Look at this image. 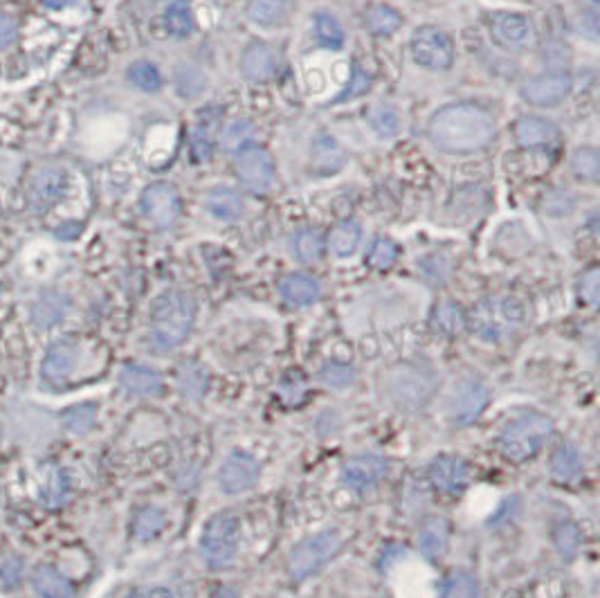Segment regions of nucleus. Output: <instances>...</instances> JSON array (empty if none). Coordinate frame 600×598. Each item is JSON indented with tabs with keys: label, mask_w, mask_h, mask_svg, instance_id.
Segmentation results:
<instances>
[{
	"label": "nucleus",
	"mask_w": 600,
	"mask_h": 598,
	"mask_svg": "<svg viewBox=\"0 0 600 598\" xmlns=\"http://www.w3.org/2000/svg\"><path fill=\"white\" fill-rule=\"evenodd\" d=\"M344 540L338 529H326L306 538L290 551L288 556V574L295 583L306 581L308 576L320 572V569L331 563V560L342 551Z\"/></svg>",
	"instance_id": "nucleus-6"
},
{
	"label": "nucleus",
	"mask_w": 600,
	"mask_h": 598,
	"mask_svg": "<svg viewBox=\"0 0 600 598\" xmlns=\"http://www.w3.org/2000/svg\"><path fill=\"white\" fill-rule=\"evenodd\" d=\"M241 540V520L234 513H218L205 524L200 551L212 569H225L234 563Z\"/></svg>",
	"instance_id": "nucleus-7"
},
{
	"label": "nucleus",
	"mask_w": 600,
	"mask_h": 598,
	"mask_svg": "<svg viewBox=\"0 0 600 598\" xmlns=\"http://www.w3.org/2000/svg\"><path fill=\"white\" fill-rule=\"evenodd\" d=\"M556 545L560 549L562 558H574L578 554L580 547V531L576 529V524H560L556 529Z\"/></svg>",
	"instance_id": "nucleus-48"
},
{
	"label": "nucleus",
	"mask_w": 600,
	"mask_h": 598,
	"mask_svg": "<svg viewBox=\"0 0 600 598\" xmlns=\"http://www.w3.org/2000/svg\"><path fill=\"white\" fill-rule=\"evenodd\" d=\"M531 3H549V0H531Z\"/></svg>",
	"instance_id": "nucleus-57"
},
{
	"label": "nucleus",
	"mask_w": 600,
	"mask_h": 598,
	"mask_svg": "<svg viewBox=\"0 0 600 598\" xmlns=\"http://www.w3.org/2000/svg\"><path fill=\"white\" fill-rule=\"evenodd\" d=\"M293 9V0H252L248 5V16L252 23L263 27L281 25Z\"/></svg>",
	"instance_id": "nucleus-29"
},
{
	"label": "nucleus",
	"mask_w": 600,
	"mask_h": 598,
	"mask_svg": "<svg viewBox=\"0 0 600 598\" xmlns=\"http://www.w3.org/2000/svg\"><path fill=\"white\" fill-rule=\"evenodd\" d=\"M196 322L194 299L183 291L160 295L151 311V340L158 349H176L183 344Z\"/></svg>",
	"instance_id": "nucleus-2"
},
{
	"label": "nucleus",
	"mask_w": 600,
	"mask_h": 598,
	"mask_svg": "<svg viewBox=\"0 0 600 598\" xmlns=\"http://www.w3.org/2000/svg\"><path fill=\"white\" fill-rule=\"evenodd\" d=\"M167 527V515L158 506H147L138 513V518L133 522V533L140 542H149L158 538Z\"/></svg>",
	"instance_id": "nucleus-37"
},
{
	"label": "nucleus",
	"mask_w": 600,
	"mask_h": 598,
	"mask_svg": "<svg viewBox=\"0 0 600 598\" xmlns=\"http://www.w3.org/2000/svg\"><path fill=\"white\" fill-rule=\"evenodd\" d=\"M436 392H439V376L425 362H403L387 376V394L405 412L423 410Z\"/></svg>",
	"instance_id": "nucleus-3"
},
{
	"label": "nucleus",
	"mask_w": 600,
	"mask_h": 598,
	"mask_svg": "<svg viewBox=\"0 0 600 598\" xmlns=\"http://www.w3.org/2000/svg\"><path fill=\"white\" fill-rule=\"evenodd\" d=\"M353 77H356V81H353V84H351L349 93H344V95H342V99H347V97H358V95L367 93V90H369V79H367L365 75H362V70H360V68H356V72H353Z\"/></svg>",
	"instance_id": "nucleus-54"
},
{
	"label": "nucleus",
	"mask_w": 600,
	"mask_h": 598,
	"mask_svg": "<svg viewBox=\"0 0 600 598\" xmlns=\"http://www.w3.org/2000/svg\"><path fill=\"white\" fill-rule=\"evenodd\" d=\"M315 34L320 39L322 45L326 48H340L344 43V30L338 23V18H333L331 14H317L315 16Z\"/></svg>",
	"instance_id": "nucleus-45"
},
{
	"label": "nucleus",
	"mask_w": 600,
	"mask_h": 598,
	"mask_svg": "<svg viewBox=\"0 0 600 598\" xmlns=\"http://www.w3.org/2000/svg\"><path fill=\"white\" fill-rule=\"evenodd\" d=\"M281 66V54L275 45L257 41L245 48L241 57V72L250 81H268L279 72Z\"/></svg>",
	"instance_id": "nucleus-19"
},
{
	"label": "nucleus",
	"mask_w": 600,
	"mask_h": 598,
	"mask_svg": "<svg viewBox=\"0 0 600 598\" xmlns=\"http://www.w3.org/2000/svg\"><path fill=\"white\" fill-rule=\"evenodd\" d=\"M412 57L427 70H448L454 63L452 41L439 27H418L412 36Z\"/></svg>",
	"instance_id": "nucleus-9"
},
{
	"label": "nucleus",
	"mask_w": 600,
	"mask_h": 598,
	"mask_svg": "<svg viewBox=\"0 0 600 598\" xmlns=\"http://www.w3.org/2000/svg\"><path fill=\"white\" fill-rule=\"evenodd\" d=\"M479 592L477 576L466 572V569H457V572L445 576L439 598H479Z\"/></svg>",
	"instance_id": "nucleus-35"
},
{
	"label": "nucleus",
	"mask_w": 600,
	"mask_h": 598,
	"mask_svg": "<svg viewBox=\"0 0 600 598\" xmlns=\"http://www.w3.org/2000/svg\"><path fill=\"white\" fill-rule=\"evenodd\" d=\"M129 81L140 88L142 93H158L162 88V75L156 63L151 61H135L129 68Z\"/></svg>",
	"instance_id": "nucleus-41"
},
{
	"label": "nucleus",
	"mask_w": 600,
	"mask_h": 598,
	"mask_svg": "<svg viewBox=\"0 0 600 598\" xmlns=\"http://www.w3.org/2000/svg\"><path fill=\"white\" fill-rule=\"evenodd\" d=\"M129 598H178V594L167 585H151L142 587V590H135Z\"/></svg>",
	"instance_id": "nucleus-52"
},
{
	"label": "nucleus",
	"mask_w": 600,
	"mask_h": 598,
	"mask_svg": "<svg viewBox=\"0 0 600 598\" xmlns=\"http://www.w3.org/2000/svg\"><path fill=\"white\" fill-rule=\"evenodd\" d=\"M0 439H3V430H0Z\"/></svg>",
	"instance_id": "nucleus-59"
},
{
	"label": "nucleus",
	"mask_w": 600,
	"mask_h": 598,
	"mask_svg": "<svg viewBox=\"0 0 600 598\" xmlns=\"http://www.w3.org/2000/svg\"><path fill=\"white\" fill-rule=\"evenodd\" d=\"M79 362V344L70 338H61L50 344L41 362V380L50 387H59L70 380Z\"/></svg>",
	"instance_id": "nucleus-17"
},
{
	"label": "nucleus",
	"mask_w": 600,
	"mask_h": 598,
	"mask_svg": "<svg viewBox=\"0 0 600 598\" xmlns=\"http://www.w3.org/2000/svg\"><path fill=\"white\" fill-rule=\"evenodd\" d=\"M120 385L133 396H158L162 392V376L156 369L131 362L120 371Z\"/></svg>",
	"instance_id": "nucleus-24"
},
{
	"label": "nucleus",
	"mask_w": 600,
	"mask_h": 598,
	"mask_svg": "<svg viewBox=\"0 0 600 598\" xmlns=\"http://www.w3.org/2000/svg\"><path fill=\"white\" fill-rule=\"evenodd\" d=\"M571 84H574V81H571L569 72L553 70L547 72V75L531 77L529 81H524L522 97L533 106H556L569 97Z\"/></svg>",
	"instance_id": "nucleus-16"
},
{
	"label": "nucleus",
	"mask_w": 600,
	"mask_h": 598,
	"mask_svg": "<svg viewBox=\"0 0 600 598\" xmlns=\"http://www.w3.org/2000/svg\"><path fill=\"white\" fill-rule=\"evenodd\" d=\"M389 473V461L380 455H358L351 457L342 466V482L356 491L378 484Z\"/></svg>",
	"instance_id": "nucleus-18"
},
{
	"label": "nucleus",
	"mask_w": 600,
	"mask_h": 598,
	"mask_svg": "<svg viewBox=\"0 0 600 598\" xmlns=\"http://www.w3.org/2000/svg\"><path fill=\"white\" fill-rule=\"evenodd\" d=\"M544 210L551 216H565L574 210V196L567 189H553L549 196L544 198Z\"/></svg>",
	"instance_id": "nucleus-49"
},
{
	"label": "nucleus",
	"mask_w": 600,
	"mask_h": 598,
	"mask_svg": "<svg viewBox=\"0 0 600 598\" xmlns=\"http://www.w3.org/2000/svg\"><path fill=\"white\" fill-rule=\"evenodd\" d=\"M279 293L286 299L288 304L293 306H308L320 299L322 295V286L315 277L304 275V273H293L286 275L279 282Z\"/></svg>",
	"instance_id": "nucleus-25"
},
{
	"label": "nucleus",
	"mask_w": 600,
	"mask_h": 598,
	"mask_svg": "<svg viewBox=\"0 0 600 598\" xmlns=\"http://www.w3.org/2000/svg\"><path fill=\"white\" fill-rule=\"evenodd\" d=\"M32 587L41 598H77L75 587H72L68 578L50 565H41L34 569Z\"/></svg>",
	"instance_id": "nucleus-27"
},
{
	"label": "nucleus",
	"mask_w": 600,
	"mask_h": 598,
	"mask_svg": "<svg viewBox=\"0 0 600 598\" xmlns=\"http://www.w3.org/2000/svg\"><path fill=\"white\" fill-rule=\"evenodd\" d=\"M257 135V129L250 120H234L230 124H225V129L221 131V147L230 153H239L243 149H248V144L254 140Z\"/></svg>",
	"instance_id": "nucleus-39"
},
{
	"label": "nucleus",
	"mask_w": 600,
	"mask_h": 598,
	"mask_svg": "<svg viewBox=\"0 0 600 598\" xmlns=\"http://www.w3.org/2000/svg\"><path fill=\"white\" fill-rule=\"evenodd\" d=\"M313 169L317 174H333V171H338L344 167V162H347V153L338 144V140L331 138V135H320L313 142Z\"/></svg>",
	"instance_id": "nucleus-28"
},
{
	"label": "nucleus",
	"mask_w": 600,
	"mask_h": 598,
	"mask_svg": "<svg viewBox=\"0 0 600 598\" xmlns=\"http://www.w3.org/2000/svg\"><path fill=\"white\" fill-rule=\"evenodd\" d=\"M165 27L176 39H187L194 32V12L189 0H171L165 9Z\"/></svg>",
	"instance_id": "nucleus-30"
},
{
	"label": "nucleus",
	"mask_w": 600,
	"mask_h": 598,
	"mask_svg": "<svg viewBox=\"0 0 600 598\" xmlns=\"http://www.w3.org/2000/svg\"><path fill=\"white\" fill-rule=\"evenodd\" d=\"M365 23L371 34L389 36V34H394L400 25H403V16H400L396 9L389 5H374L367 9Z\"/></svg>",
	"instance_id": "nucleus-38"
},
{
	"label": "nucleus",
	"mask_w": 600,
	"mask_h": 598,
	"mask_svg": "<svg viewBox=\"0 0 600 598\" xmlns=\"http://www.w3.org/2000/svg\"><path fill=\"white\" fill-rule=\"evenodd\" d=\"M261 466L248 452H232L221 468H218V486L227 495H239L250 491L259 482Z\"/></svg>",
	"instance_id": "nucleus-14"
},
{
	"label": "nucleus",
	"mask_w": 600,
	"mask_h": 598,
	"mask_svg": "<svg viewBox=\"0 0 600 598\" xmlns=\"http://www.w3.org/2000/svg\"><path fill=\"white\" fill-rule=\"evenodd\" d=\"M140 207L156 228H171L180 216L178 189L169 183H153L142 192Z\"/></svg>",
	"instance_id": "nucleus-12"
},
{
	"label": "nucleus",
	"mask_w": 600,
	"mask_h": 598,
	"mask_svg": "<svg viewBox=\"0 0 600 598\" xmlns=\"http://www.w3.org/2000/svg\"><path fill=\"white\" fill-rule=\"evenodd\" d=\"M18 36V23L14 21V16L0 12V50L9 48L16 41Z\"/></svg>",
	"instance_id": "nucleus-51"
},
{
	"label": "nucleus",
	"mask_w": 600,
	"mask_h": 598,
	"mask_svg": "<svg viewBox=\"0 0 600 598\" xmlns=\"http://www.w3.org/2000/svg\"><path fill=\"white\" fill-rule=\"evenodd\" d=\"M432 326L434 331H439L441 335H450L452 338V335H459L466 329V313L461 311L459 304L443 302L434 308Z\"/></svg>",
	"instance_id": "nucleus-34"
},
{
	"label": "nucleus",
	"mask_w": 600,
	"mask_h": 598,
	"mask_svg": "<svg viewBox=\"0 0 600 598\" xmlns=\"http://www.w3.org/2000/svg\"><path fill=\"white\" fill-rule=\"evenodd\" d=\"M70 311V299L68 295H63L59 291H50L43 293L30 308V320L36 326V329H52L57 326L63 317Z\"/></svg>",
	"instance_id": "nucleus-23"
},
{
	"label": "nucleus",
	"mask_w": 600,
	"mask_h": 598,
	"mask_svg": "<svg viewBox=\"0 0 600 598\" xmlns=\"http://www.w3.org/2000/svg\"><path fill=\"white\" fill-rule=\"evenodd\" d=\"M0 214H3V205H0Z\"/></svg>",
	"instance_id": "nucleus-58"
},
{
	"label": "nucleus",
	"mask_w": 600,
	"mask_h": 598,
	"mask_svg": "<svg viewBox=\"0 0 600 598\" xmlns=\"http://www.w3.org/2000/svg\"><path fill=\"white\" fill-rule=\"evenodd\" d=\"M490 403V389L477 378H466L454 387L448 403V419L454 425L475 423Z\"/></svg>",
	"instance_id": "nucleus-10"
},
{
	"label": "nucleus",
	"mask_w": 600,
	"mask_h": 598,
	"mask_svg": "<svg viewBox=\"0 0 600 598\" xmlns=\"http://www.w3.org/2000/svg\"><path fill=\"white\" fill-rule=\"evenodd\" d=\"M553 421L544 414H526L522 419L508 423L499 434V450L508 461L522 464L538 455L544 443L551 437Z\"/></svg>",
	"instance_id": "nucleus-4"
},
{
	"label": "nucleus",
	"mask_w": 600,
	"mask_h": 598,
	"mask_svg": "<svg viewBox=\"0 0 600 598\" xmlns=\"http://www.w3.org/2000/svg\"><path fill=\"white\" fill-rule=\"evenodd\" d=\"M450 542V522L441 515H427L418 529V551L427 560H436L445 554Z\"/></svg>",
	"instance_id": "nucleus-22"
},
{
	"label": "nucleus",
	"mask_w": 600,
	"mask_h": 598,
	"mask_svg": "<svg viewBox=\"0 0 600 598\" xmlns=\"http://www.w3.org/2000/svg\"><path fill=\"white\" fill-rule=\"evenodd\" d=\"M205 210L218 221H239L245 205L239 192H234L232 187H214L205 196Z\"/></svg>",
	"instance_id": "nucleus-26"
},
{
	"label": "nucleus",
	"mask_w": 600,
	"mask_h": 598,
	"mask_svg": "<svg viewBox=\"0 0 600 598\" xmlns=\"http://www.w3.org/2000/svg\"><path fill=\"white\" fill-rule=\"evenodd\" d=\"M490 34L504 50H526L535 43V25L529 16L497 12L490 18Z\"/></svg>",
	"instance_id": "nucleus-13"
},
{
	"label": "nucleus",
	"mask_w": 600,
	"mask_h": 598,
	"mask_svg": "<svg viewBox=\"0 0 600 598\" xmlns=\"http://www.w3.org/2000/svg\"><path fill=\"white\" fill-rule=\"evenodd\" d=\"M36 493H39V500L43 502V506L59 509L61 504L68 502L72 493L70 473L59 464L43 466L39 470V477H36Z\"/></svg>",
	"instance_id": "nucleus-20"
},
{
	"label": "nucleus",
	"mask_w": 600,
	"mask_h": 598,
	"mask_svg": "<svg viewBox=\"0 0 600 598\" xmlns=\"http://www.w3.org/2000/svg\"><path fill=\"white\" fill-rule=\"evenodd\" d=\"M214 598H236V594L232 590H227V587H221V590L214 594Z\"/></svg>",
	"instance_id": "nucleus-56"
},
{
	"label": "nucleus",
	"mask_w": 600,
	"mask_h": 598,
	"mask_svg": "<svg viewBox=\"0 0 600 598\" xmlns=\"http://www.w3.org/2000/svg\"><path fill=\"white\" fill-rule=\"evenodd\" d=\"M430 484L445 495H459L466 491L472 479L470 464L457 455H441L436 457L430 468H427Z\"/></svg>",
	"instance_id": "nucleus-15"
},
{
	"label": "nucleus",
	"mask_w": 600,
	"mask_h": 598,
	"mask_svg": "<svg viewBox=\"0 0 600 598\" xmlns=\"http://www.w3.org/2000/svg\"><path fill=\"white\" fill-rule=\"evenodd\" d=\"M23 572H25V563L21 556H9L0 563V587L3 590H16L23 581Z\"/></svg>",
	"instance_id": "nucleus-47"
},
{
	"label": "nucleus",
	"mask_w": 600,
	"mask_h": 598,
	"mask_svg": "<svg viewBox=\"0 0 600 598\" xmlns=\"http://www.w3.org/2000/svg\"><path fill=\"white\" fill-rule=\"evenodd\" d=\"M598 295H600V273L598 268H589L587 273L580 279V297H583V302L589 306L598 304Z\"/></svg>",
	"instance_id": "nucleus-50"
},
{
	"label": "nucleus",
	"mask_w": 600,
	"mask_h": 598,
	"mask_svg": "<svg viewBox=\"0 0 600 598\" xmlns=\"http://www.w3.org/2000/svg\"><path fill=\"white\" fill-rule=\"evenodd\" d=\"M360 237L362 230L356 221H342L331 230L326 243H329V250L335 257H351L358 250Z\"/></svg>",
	"instance_id": "nucleus-31"
},
{
	"label": "nucleus",
	"mask_w": 600,
	"mask_h": 598,
	"mask_svg": "<svg viewBox=\"0 0 600 598\" xmlns=\"http://www.w3.org/2000/svg\"><path fill=\"white\" fill-rule=\"evenodd\" d=\"M234 174L245 192L261 196L270 192L272 183H275V162L263 147H248L236 156Z\"/></svg>",
	"instance_id": "nucleus-8"
},
{
	"label": "nucleus",
	"mask_w": 600,
	"mask_h": 598,
	"mask_svg": "<svg viewBox=\"0 0 600 598\" xmlns=\"http://www.w3.org/2000/svg\"><path fill=\"white\" fill-rule=\"evenodd\" d=\"M68 174L57 165H45L34 171L32 183H30V207L36 214L50 212L54 205L63 201V196L68 194Z\"/></svg>",
	"instance_id": "nucleus-11"
},
{
	"label": "nucleus",
	"mask_w": 600,
	"mask_h": 598,
	"mask_svg": "<svg viewBox=\"0 0 600 598\" xmlns=\"http://www.w3.org/2000/svg\"><path fill=\"white\" fill-rule=\"evenodd\" d=\"M178 385L189 401H200L207 392V374L203 367H198L196 362H185L183 369L178 374Z\"/></svg>",
	"instance_id": "nucleus-40"
},
{
	"label": "nucleus",
	"mask_w": 600,
	"mask_h": 598,
	"mask_svg": "<svg viewBox=\"0 0 600 598\" xmlns=\"http://www.w3.org/2000/svg\"><path fill=\"white\" fill-rule=\"evenodd\" d=\"M367 122L371 129L380 135V138H392V135L398 133L400 117L396 113V108L385 106V104H376L367 113Z\"/></svg>",
	"instance_id": "nucleus-42"
},
{
	"label": "nucleus",
	"mask_w": 600,
	"mask_h": 598,
	"mask_svg": "<svg viewBox=\"0 0 600 598\" xmlns=\"http://www.w3.org/2000/svg\"><path fill=\"white\" fill-rule=\"evenodd\" d=\"M571 169L580 180H589L594 183L600 176V153L594 147H583L574 151V158H571Z\"/></svg>",
	"instance_id": "nucleus-43"
},
{
	"label": "nucleus",
	"mask_w": 600,
	"mask_h": 598,
	"mask_svg": "<svg viewBox=\"0 0 600 598\" xmlns=\"http://www.w3.org/2000/svg\"><path fill=\"white\" fill-rule=\"evenodd\" d=\"M324 246L326 241L322 232L315 228L299 230L293 239V252L302 264H315V261H320L324 255Z\"/></svg>",
	"instance_id": "nucleus-33"
},
{
	"label": "nucleus",
	"mask_w": 600,
	"mask_h": 598,
	"mask_svg": "<svg viewBox=\"0 0 600 598\" xmlns=\"http://www.w3.org/2000/svg\"><path fill=\"white\" fill-rule=\"evenodd\" d=\"M551 473L560 482H571L583 473V459H580L578 448L571 443H562L551 457Z\"/></svg>",
	"instance_id": "nucleus-32"
},
{
	"label": "nucleus",
	"mask_w": 600,
	"mask_h": 598,
	"mask_svg": "<svg viewBox=\"0 0 600 598\" xmlns=\"http://www.w3.org/2000/svg\"><path fill=\"white\" fill-rule=\"evenodd\" d=\"M522 317L524 308L513 297L481 299L466 315V324L477 338L486 342H499L515 324L522 322Z\"/></svg>",
	"instance_id": "nucleus-5"
},
{
	"label": "nucleus",
	"mask_w": 600,
	"mask_h": 598,
	"mask_svg": "<svg viewBox=\"0 0 600 598\" xmlns=\"http://www.w3.org/2000/svg\"><path fill=\"white\" fill-rule=\"evenodd\" d=\"M396 259H398V246L392 239H378L367 255L369 266L376 270L392 268L396 264Z\"/></svg>",
	"instance_id": "nucleus-46"
},
{
	"label": "nucleus",
	"mask_w": 600,
	"mask_h": 598,
	"mask_svg": "<svg viewBox=\"0 0 600 598\" xmlns=\"http://www.w3.org/2000/svg\"><path fill=\"white\" fill-rule=\"evenodd\" d=\"M427 133L436 149L466 156L486 149L497 138V120L481 106L452 104L432 115Z\"/></svg>",
	"instance_id": "nucleus-1"
},
{
	"label": "nucleus",
	"mask_w": 600,
	"mask_h": 598,
	"mask_svg": "<svg viewBox=\"0 0 600 598\" xmlns=\"http://www.w3.org/2000/svg\"><path fill=\"white\" fill-rule=\"evenodd\" d=\"M97 414H99V405L88 401V403H79V405L68 407V410L61 414V419H63V425H66L68 432L88 434L95 428Z\"/></svg>",
	"instance_id": "nucleus-36"
},
{
	"label": "nucleus",
	"mask_w": 600,
	"mask_h": 598,
	"mask_svg": "<svg viewBox=\"0 0 600 598\" xmlns=\"http://www.w3.org/2000/svg\"><path fill=\"white\" fill-rule=\"evenodd\" d=\"M320 380L333 389H344V387H349L353 380H356V369L347 365V362L329 360L320 369Z\"/></svg>",
	"instance_id": "nucleus-44"
},
{
	"label": "nucleus",
	"mask_w": 600,
	"mask_h": 598,
	"mask_svg": "<svg viewBox=\"0 0 600 598\" xmlns=\"http://www.w3.org/2000/svg\"><path fill=\"white\" fill-rule=\"evenodd\" d=\"M192 151H194V158L198 162H207L209 156H212V147H209L207 138H203V135H194V142H192Z\"/></svg>",
	"instance_id": "nucleus-53"
},
{
	"label": "nucleus",
	"mask_w": 600,
	"mask_h": 598,
	"mask_svg": "<svg viewBox=\"0 0 600 598\" xmlns=\"http://www.w3.org/2000/svg\"><path fill=\"white\" fill-rule=\"evenodd\" d=\"M43 7L52 9V12H61V9H68L72 5H77L79 0H39Z\"/></svg>",
	"instance_id": "nucleus-55"
},
{
	"label": "nucleus",
	"mask_w": 600,
	"mask_h": 598,
	"mask_svg": "<svg viewBox=\"0 0 600 598\" xmlns=\"http://www.w3.org/2000/svg\"><path fill=\"white\" fill-rule=\"evenodd\" d=\"M515 140L524 149H538V147H549L558 140V129L556 124L544 120L538 115H522L520 120L513 126Z\"/></svg>",
	"instance_id": "nucleus-21"
}]
</instances>
